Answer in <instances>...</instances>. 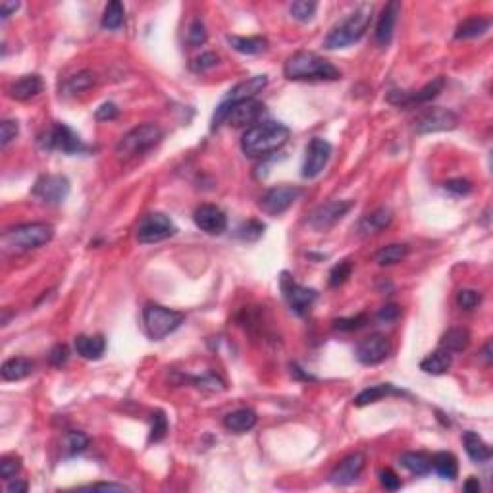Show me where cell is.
Instances as JSON below:
<instances>
[{
    "label": "cell",
    "mask_w": 493,
    "mask_h": 493,
    "mask_svg": "<svg viewBox=\"0 0 493 493\" xmlns=\"http://www.w3.org/2000/svg\"><path fill=\"white\" fill-rule=\"evenodd\" d=\"M289 141V127L280 122H262L243 133L241 149L251 158H266Z\"/></svg>",
    "instance_id": "1"
},
{
    "label": "cell",
    "mask_w": 493,
    "mask_h": 493,
    "mask_svg": "<svg viewBox=\"0 0 493 493\" xmlns=\"http://www.w3.org/2000/svg\"><path fill=\"white\" fill-rule=\"evenodd\" d=\"M285 77L291 81H337L341 72L330 60L314 52H295L283 65Z\"/></svg>",
    "instance_id": "2"
},
{
    "label": "cell",
    "mask_w": 493,
    "mask_h": 493,
    "mask_svg": "<svg viewBox=\"0 0 493 493\" xmlns=\"http://www.w3.org/2000/svg\"><path fill=\"white\" fill-rule=\"evenodd\" d=\"M54 237V227L44 222H31L10 227L2 233L0 245L6 254H22L46 245Z\"/></svg>",
    "instance_id": "3"
},
{
    "label": "cell",
    "mask_w": 493,
    "mask_h": 493,
    "mask_svg": "<svg viewBox=\"0 0 493 493\" xmlns=\"http://www.w3.org/2000/svg\"><path fill=\"white\" fill-rule=\"evenodd\" d=\"M370 22H372V6L370 4L358 6L353 14H349L343 22L337 23L334 30L330 31L324 46L330 51H335V49H345L349 44L361 41L364 33L368 31Z\"/></svg>",
    "instance_id": "4"
},
{
    "label": "cell",
    "mask_w": 493,
    "mask_h": 493,
    "mask_svg": "<svg viewBox=\"0 0 493 493\" xmlns=\"http://www.w3.org/2000/svg\"><path fill=\"white\" fill-rule=\"evenodd\" d=\"M164 137V131L156 123H143L127 131L116 145V154L123 160L137 158L156 146Z\"/></svg>",
    "instance_id": "5"
},
{
    "label": "cell",
    "mask_w": 493,
    "mask_h": 493,
    "mask_svg": "<svg viewBox=\"0 0 493 493\" xmlns=\"http://www.w3.org/2000/svg\"><path fill=\"white\" fill-rule=\"evenodd\" d=\"M143 320H145L146 334L151 335V339L158 341L164 339L166 335H170L182 326L183 314L182 312L170 311V308L162 305L149 303L145 306V311H143Z\"/></svg>",
    "instance_id": "6"
},
{
    "label": "cell",
    "mask_w": 493,
    "mask_h": 493,
    "mask_svg": "<svg viewBox=\"0 0 493 493\" xmlns=\"http://www.w3.org/2000/svg\"><path fill=\"white\" fill-rule=\"evenodd\" d=\"M175 232H177V227L170 220V216L162 214V212H151V214L141 218L135 237H137L139 243L151 245V243H158V241L172 237Z\"/></svg>",
    "instance_id": "7"
},
{
    "label": "cell",
    "mask_w": 493,
    "mask_h": 493,
    "mask_svg": "<svg viewBox=\"0 0 493 493\" xmlns=\"http://www.w3.org/2000/svg\"><path fill=\"white\" fill-rule=\"evenodd\" d=\"M39 143L43 149L60 151L65 154H77L85 151V145H83L80 135L72 127H68L65 123H54L51 130L39 139Z\"/></svg>",
    "instance_id": "8"
},
{
    "label": "cell",
    "mask_w": 493,
    "mask_h": 493,
    "mask_svg": "<svg viewBox=\"0 0 493 493\" xmlns=\"http://www.w3.org/2000/svg\"><path fill=\"white\" fill-rule=\"evenodd\" d=\"M280 285H282V293L285 301L289 303L291 311L303 316L306 312L311 311V306L314 305V301L318 297V293L311 287H305V285H299L293 277H291L289 272H283L282 280H280Z\"/></svg>",
    "instance_id": "9"
},
{
    "label": "cell",
    "mask_w": 493,
    "mask_h": 493,
    "mask_svg": "<svg viewBox=\"0 0 493 493\" xmlns=\"http://www.w3.org/2000/svg\"><path fill=\"white\" fill-rule=\"evenodd\" d=\"M443 85H445V80L443 77H435L434 81L426 83L418 91H389L387 93V102H392L395 106H401V108L422 106L426 102L434 101L435 96L443 91Z\"/></svg>",
    "instance_id": "10"
},
{
    "label": "cell",
    "mask_w": 493,
    "mask_h": 493,
    "mask_svg": "<svg viewBox=\"0 0 493 493\" xmlns=\"http://www.w3.org/2000/svg\"><path fill=\"white\" fill-rule=\"evenodd\" d=\"M351 206H353V201H327L311 212L308 225L316 232H326L351 211Z\"/></svg>",
    "instance_id": "11"
},
{
    "label": "cell",
    "mask_w": 493,
    "mask_h": 493,
    "mask_svg": "<svg viewBox=\"0 0 493 493\" xmlns=\"http://www.w3.org/2000/svg\"><path fill=\"white\" fill-rule=\"evenodd\" d=\"M458 118L455 112L447 108H428L414 120L416 133H435V131L455 130Z\"/></svg>",
    "instance_id": "12"
},
{
    "label": "cell",
    "mask_w": 493,
    "mask_h": 493,
    "mask_svg": "<svg viewBox=\"0 0 493 493\" xmlns=\"http://www.w3.org/2000/svg\"><path fill=\"white\" fill-rule=\"evenodd\" d=\"M299 196H301V189L291 187V185L268 189L261 199V208L270 216H280L285 211H289Z\"/></svg>",
    "instance_id": "13"
},
{
    "label": "cell",
    "mask_w": 493,
    "mask_h": 493,
    "mask_svg": "<svg viewBox=\"0 0 493 493\" xmlns=\"http://www.w3.org/2000/svg\"><path fill=\"white\" fill-rule=\"evenodd\" d=\"M33 195L46 204L64 203L70 195V182L64 175H41L35 182Z\"/></svg>",
    "instance_id": "14"
},
{
    "label": "cell",
    "mask_w": 493,
    "mask_h": 493,
    "mask_svg": "<svg viewBox=\"0 0 493 493\" xmlns=\"http://www.w3.org/2000/svg\"><path fill=\"white\" fill-rule=\"evenodd\" d=\"M332 156V145L327 143L326 139L314 137L306 145L305 162H303V177L305 180H314L322 174V170L326 168L327 160Z\"/></svg>",
    "instance_id": "15"
},
{
    "label": "cell",
    "mask_w": 493,
    "mask_h": 493,
    "mask_svg": "<svg viewBox=\"0 0 493 493\" xmlns=\"http://www.w3.org/2000/svg\"><path fill=\"white\" fill-rule=\"evenodd\" d=\"M389 355H392V343L382 334L370 335V337L361 341L358 347H356V358H358V363L366 364V366H374V364L384 363Z\"/></svg>",
    "instance_id": "16"
},
{
    "label": "cell",
    "mask_w": 493,
    "mask_h": 493,
    "mask_svg": "<svg viewBox=\"0 0 493 493\" xmlns=\"http://www.w3.org/2000/svg\"><path fill=\"white\" fill-rule=\"evenodd\" d=\"M193 222L199 230H203L208 235H222L227 227V216L214 204H201L193 212Z\"/></svg>",
    "instance_id": "17"
},
{
    "label": "cell",
    "mask_w": 493,
    "mask_h": 493,
    "mask_svg": "<svg viewBox=\"0 0 493 493\" xmlns=\"http://www.w3.org/2000/svg\"><path fill=\"white\" fill-rule=\"evenodd\" d=\"M364 464H366V457L363 453H353L341 461L337 466H335L332 474H330V482L334 486H351L355 484L358 476L363 474Z\"/></svg>",
    "instance_id": "18"
},
{
    "label": "cell",
    "mask_w": 493,
    "mask_h": 493,
    "mask_svg": "<svg viewBox=\"0 0 493 493\" xmlns=\"http://www.w3.org/2000/svg\"><path fill=\"white\" fill-rule=\"evenodd\" d=\"M268 85V77L266 75H254V77H249L246 81H241L239 85H235V87L227 93V96H225L224 101L220 102V104H224V106H232V104H237V102H243V101H253L256 94L261 93L262 89Z\"/></svg>",
    "instance_id": "19"
},
{
    "label": "cell",
    "mask_w": 493,
    "mask_h": 493,
    "mask_svg": "<svg viewBox=\"0 0 493 493\" xmlns=\"http://www.w3.org/2000/svg\"><path fill=\"white\" fill-rule=\"evenodd\" d=\"M401 4L397 0L387 2L382 10V14L377 18L376 23V43L380 46H387L392 43L393 31H395V23H397V15H399Z\"/></svg>",
    "instance_id": "20"
},
{
    "label": "cell",
    "mask_w": 493,
    "mask_h": 493,
    "mask_svg": "<svg viewBox=\"0 0 493 493\" xmlns=\"http://www.w3.org/2000/svg\"><path fill=\"white\" fill-rule=\"evenodd\" d=\"M393 222V212L387 208V206H380L374 212H370L366 216H363V220L356 225V232L363 237H370V235H376V233H382L385 227H389Z\"/></svg>",
    "instance_id": "21"
},
{
    "label": "cell",
    "mask_w": 493,
    "mask_h": 493,
    "mask_svg": "<svg viewBox=\"0 0 493 493\" xmlns=\"http://www.w3.org/2000/svg\"><path fill=\"white\" fill-rule=\"evenodd\" d=\"M41 91H43V80H41L37 73L23 75V77H20V80L12 81V83H10V87H8L10 99H14V101H20V102L30 101V99L37 96Z\"/></svg>",
    "instance_id": "22"
},
{
    "label": "cell",
    "mask_w": 493,
    "mask_h": 493,
    "mask_svg": "<svg viewBox=\"0 0 493 493\" xmlns=\"http://www.w3.org/2000/svg\"><path fill=\"white\" fill-rule=\"evenodd\" d=\"M73 345H75L77 355L87 358V361H99L106 351L104 335H77Z\"/></svg>",
    "instance_id": "23"
},
{
    "label": "cell",
    "mask_w": 493,
    "mask_h": 493,
    "mask_svg": "<svg viewBox=\"0 0 493 493\" xmlns=\"http://www.w3.org/2000/svg\"><path fill=\"white\" fill-rule=\"evenodd\" d=\"M463 443L464 449L468 453V457H470L474 463H487V461L493 457L492 447H489L476 432H464Z\"/></svg>",
    "instance_id": "24"
},
{
    "label": "cell",
    "mask_w": 493,
    "mask_h": 493,
    "mask_svg": "<svg viewBox=\"0 0 493 493\" xmlns=\"http://www.w3.org/2000/svg\"><path fill=\"white\" fill-rule=\"evenodd\" d=\"M256 413L251 408H239L233 411L224 418V426L233 434H245L249 430H253L256 426Z\"/></svg>",
    "instance_id": "25"
},
{
    "label": "cell",
    "mask_w": 493,
    "mask_h": 493,
    "mask_svg": "<svg viewBox=\"0 0 493 493\" xmlns=\"http://www.w3.org/2000/svg\"><path fill=\"white\" fill-rule=\"evenodd\" d=\"M33 368H35V364L31 363L30 358L14 356V358H8L6 363L2 364L0 374H2V380H6V382H20L23 377L30 376Z\"/></svg>",
    "instance_id": "26"
},
{
    "label": "cell",
    "mask_w": 493,
    "mask_h": 493,
    "mask_svg": "<svg viewBox=\"0 0 493 493\" xmlns=\"http://www.w3.org/2000/svg\"><path fill=\"white\" fill-rule=\"evenodd\" d=\"M389 395H406V392L403 389H397L393 384H377L370 385L364 392H361L355 397L356 406H366L370 403H376V401L384 399V397H389Z\"/></svg>",
    "instance_id": "27"
},
{
    "label": "cell",
    "mask_w": 493,
    "mask_h": 493,
    "mask_svg": "<svg viewBox=\"0 0 493 493\" xmlns=\"http://www.w3.org/2000/svg\"><path fill=\"white\" fill-rule=\"evenodd\" d=\"M470 345V332L464 327H451L439 339V349L447 353H463Z\"/></svg>",
    "instance_id": "28"
},
{
    "label": "cell",
    "mask_w": 493,
    "mask_h": 493,
    "mask_svg": "<svg viewBox=\"0 0 493 493\" xmlns=\"http://www.w3.org/2000/svg\"><path fill=\"white\" fill-rule=\"evenodd\" d=\"M399 463L403 468L414 474V476H426L432 470V458L426 455V453H420V451H408V453H403L399 458Z\"/></svg>",
    "instance_id": "29"
},
{
    "label": "cell",
    "mask_w": 493,
    "mask_h": 493,
    "mask_svg": "<svg viewBox=\"0 0 493 493\" xmlns=\"http://www.w3.org/2000/svg\"><path fill=\"white\" fill-rule=\"evenodd\" d=\"M227 43L232 44L233 51L241 52V54H261L268 49V41L264 37H237L227 35Z\"/></svg>",
    "instance_id": "30"
},
{
    "label": "cell",
    "mask_w": 493,
    "mask_h": 493,
    "mask_svg": "<svg viewBox=\"0 0 493 493\" xmlns=\"http://www.w3.org/2000/svg\"><path fill=\"white\" fill-rule=\"evenodd\" d=\"M451 363H453L451 353L443 351V349H437V351L430 353V355L422 361L420 370L422 372H426V374H432V376H442V374H445V372L451 368Z\"/></svg>",
    "instance_id": "31"
},
{
    "label": "cell",
    "mask_w": 493,
    "mask_h": 493,
    "mask_svg": "<svg viewBox=\"0 0 493 493\" xmlns=\"http://www.w3.org/2000/svg\"><path fill=\"white\" fill-rule=\"evenodd\" d=\"M489 27H492V22L487 18H468V20L458 23L455 37L457 39H476V37L487 33Z\"/></svg>",
    "instance_id": "32"
},
{
    "label": "cell",
    "mask_w": 493,
    "mask_h": 493,
    "mask_svg": "<svg viewBox=\"0 0 493 493\" xmlns=\"http://www.w3.org/2000/svg\"><path fill=\"white\" fill-rule=\"evenodd\" d=\"M432 468H434L442 478L455 480L458 474L457 457H455L453 453H447V451L435 453L434 458H432Z\"/></svg>",
    "instance_id": "33"
},
{
    "label": "cell",
    "mask_w": 493,
    "mask_h": 493,
    "mask_svg": "<svg viewBox=\"0 0 493 493\" xmlns=\"http://www.w3.org/2000/svg\"><path fill=\"white\" fill-rule=\"evenodd\" d=\"M408 256V245H403V243H393V245L382 246L376 254H374V261L380 264V266H393L397 262L405 261Z\"/></svg>",
    "instance_id": "34"
},
{
    "label": "cell",
    "mask_w": 493,
    "mask_h": 493,
    "mask_svg": "<svg viewBox=\"0 0 493 493\" xmlns=\"http://www.w3.org/2000/svg\"><path fill=\"white\" fill-rule=\"evenodd\" d=\"M123 20H125V8L120 0H112L104 8V14H102L101 25L104 30H120L123 25Z\"/></svg>",
    "instance_id": "35"
},
{
    "label": "cell",
    "mask_w": 493,
    "mask_h": 493,
    "mask_svg": "<svg viewBox=\"0 0 493 493\" xmlns=\"http://www.w3.org/2000/svg\"><path fill=\"white\" fill-rule=\"evenodd\" d=\"M94 81H96V75L93 72H89V70H83V72L75 73V75H72L70 80L65 81L64 89L68 94H80L93 87Z\"/></svg>",
    "instance_id": "36"
},
{
    "label": "cell",
    "mask_w": 493,
    "mask_h": 493,
    "mask_svg": "<svg viewBox=\"0 0 493 493\" xmlns=\"http://www.w3.org/2000/svg\"><path fill=\"white\" fill-rule=\"evenodd\" d=\"M316 8H318V4L312 2V0H297L289 6V14L297 22H311Z\"/></svg>",
    "instance_id": "37"
},
{
    "label": "cell",
    "mask_w": 493,
    "mask_h": 493,
    "mask_svg": "<svg viewBox=\"0 0 493 493\" xmlns=\"http://www.w3.org/2000/svg\"><path fill=\"white\" fill-rule=\"evenodd\" d=\"M64 447L68 451V455H80L89 447V437L81 432H70L65 435Z\"/></svg>",
    "instance_id": "38"
},
{
    "label": "cell",
    "mask_w": 493,
    "mask_h": 493,
    "mask_svg": "<svg viewBox=\"0 0 493 493\" xmlns=\"http://www.w3.org/2000/svg\"><path fill=\"white\" fill-rule=\"evenodd\" d=\"M351 272H353L351 261H341L339 264H335L334 268H332V272H330V285H332V287L343 285V283L351 277Z\"/></svg>",
    "instance_id": "39"
},
{
    "label": "cell",
    "mask_w": 493,
    "mask_h": 493,
    "mask_svg": "<svg viewBox=\"0 0 493 493\" xmlns=\"http://www.w3.org/2000/svg\"><path fill=\"white\" fill-rule=\"evenodd\" d=\"M262 233H264V224L256 222V220H249L237 230V237L243 241H256L261 239Z\"/></svg>",
    "instance_id": "40"
},
{
    "label": "cell",
    "mask_w": 493,
    "mask_h": 493,
    "mask_svg": "<svg viewBox=\"0 0 493 493\" xmlns=\"http://www.w3.org/2000/svg\"><path fill=\"white\" fill-rule=\"evenodd\" d=\"M166 432H168L166 414L162 413V411H156V413L153 414V428H151V437H149V442L156 443L160 442V439H164Z\"/></svg>",
    "instance_id": "41"
},
{
    "label": "cell",
    "mask_w": 493,
    "mask_h": 493,
    "mask_svg": "<svg viewBox=\"0 0 493 493\" xmlns=\"http://www.w3.org/2000/svg\"><path fill=\"white\" fill-rule=\"evenodd\" d=\"M218 62H220L218 54H214V52H203L201 56H196V58L191 60L189 68H191L195 73H201V72H206V70H212Z\"/></svg>",
    "instance_id": "42"
},
{
    "label": "cell",
    "mask_w": 493,
    "mask_h": 493,
    "mask_svg": "<svg viewBox=\"0 0 493 493\" xmlns=\"http://www.w3.org/2000/svg\"><path fill=\"white\" fill-rule=\"evenodd\" d=\"M482 303V295L474 289H461L457 293V305L463 311H474Z\"/></svg>",
    "instance_id": "43"
},
{
    "label": "cell",
    "mask_w": 493,
    "mask_h": 493,
    "mask_svg": "<svg viewBox=\"0 0 493 493\" xmlns=\"http://www.w3.org/2000/svg\"><path fill=\"white\" fill-rule=\"evenodd\" d=\"M187 43L191 46H201V44L206 43V27L201 20H195L191 23V27L187 31Z\"/></svg>",
    "instance_id": "44"
},
{
    "label": "cell",
    "mask_w": 493,
    "mask_h": 493,
    "mask_svg": "<svg viewBox=\"0 0 493 493\" xmlns=\"http://www.w3.org/2000/svg\"><path fill=\"white\" fill-rule=\"evenodd\" d=\"M20 468H22V458L20 457H4L0 461V474H2V478L6 480V482L15 478V474L20 472Z\"/></svg>",
    "instance_id": "45"
},
{
    "label": "cell",
    "mask_w": 493,
    "mask_h": 493,
    "mask_svg": "<svg viewBox=\"0 0 493 493\" xmlns=\"http://www.w3.org/2000/svg\"><path fill=\"white\" fill-rule=\"evenodd\" d=\"M366 324V316L358 314V316H351V318H337L334 320V327L339 332H353V330H361Z\"/></svg>",
    "instance_id": "46"
},
{
    "label": "cell",
    "mask_w": 493,
    "mask_h": 493,
    "mask_svg": "<svg viewBox=\"0 0 493 493\" xmlns=\"http://www.w3.org/2000/svg\"><path fill=\"white\" fill-rule=\"evenodd\" d=\"M20 133V125L14 120H4L0 125V145L8 146Z\"/></svg>",
    "instance_id": "47"
},
{
    "label": "cell",
    "mask_w": 493,
    "mask_h": 493,
    "mask_svg": "<svg viewBox=\"0 0 493 493\" xmlns=\"http://www.w3.org/2000/svg\"><path fill=\"white\" fill-rule=\"evenodd\" d=\"M193 382H195L199 389H206V392H224L225 389L224 382L220 377L214 376V374H206L203 377H193Z\"/></svg>",
    "instance_id": "48"
},
{
    "label": "cell",
    "mask_w": 493,
    "mask_h": 493,
    "mask_svg": "<svg viewBox=\"0 0 493 493\" xmlns=\"http://www.w3.org/2000/svg\"><path fill=\"white\" fill-rule=\"evenodd\" d=\"M443 187H445V191L453 193V195L463 196L470 193L472 183L468 180H463V177H455V180H447V182L443 183Z\"/></svg>",
    "instance_id": "49"
},
{
    "label": "cell",
    "mask_w": 493,
    "mask_h": 493,
    "mask_svg": "<svg viewBox=\"0 0 493 493\" xmlns=\"http://www.w3.org/2000/svg\"><path fill=\"white\" fill-rule=\"evenodd\" d=\"M380 476V484L387 489V492H397L401 489V478L392 470V468H382L377 472Z\"/></svg>",
    "instance_id": "50"
},
{
    "label": "cell",
    "mask_w": 493,
    "mask_h": 493,
    "mask_svg": "<svg viewBox=\"0 0 493 493\" xmlns=\"http://www.w3.org/2000/svg\"><path fill=\"white\" fill-rule=\"evenodd\" d=\"M118 114H120V110H118V106L114 102H104L101 108H96L94 118H96L99 122H110V120H116Z\"/></svg>",
    "instance_id": "51"
},
{
    "label": "cell",
    "mask_w": 493,
    "mask_h": 493,
    "mask_svg": "<svg viewBox=\"0 0 493 493\" xmlns=\"http://www.w3.org/2000/svg\"><path fill=\"white\" fill-rule=\"evenodd\" d=\"M68 358H70V351H68V347L65 345H54V347L51 349V353H49V361H51L52 366H62V364L68 363Z\"/></svg>",
    "instance_id": "52"
},
{
    "label": "cell",
    "mask_w": 493,
    "mask_h": 493,
    "mask_svg": "<svg viewBox=\"0 0 493 493\" xmlns=\"http://www.w3.org/2000/svg\"><path fill=\"white\" fill-rule=\"evenodd\" d=\"M401 316V308L397 305H385L384 308H380L377 312V320L382 322H393Z\"/></svg>",
    "instance_id": "53"
},
{
    "label": "cell",
    "mask_w": 493,
    "mask_h": 493,
    "mask_svg": "<svg viewBox=\"0 0 493 493\" xmlns=\"http://www.w3.org/2000/svg\"><path fill=\"white\" fill-rule=\"evenodd\" d=\"M8 493H25L27 489H30V486H27V482H22V480L18 478H12L8 480Z\"/></svg>",
    "instance_id": "54"
},
{
    "label": "cell",
    "mask_w": 493,
    "mask_h": 493,
    "mask_svg": "<svg viewBox=\"0 0 493 493\" xmlns=\"http://www.w3.org/2000/svg\"><path fill=\"white\" fill-rule=\"evenodd\" d=\"M83 489H102V492H125L127 487L120 486V484H104V482H101V484H93V486L83 487Z\"/></svg>",
    "instance_id": "55"
},
{
    "label": "cell",
    "mask_w": 493,
    "mask_h": 493,
    "mask_svg": "<svg viewBox=\"0 0 493 493\" xmlns=\"http://www.w3.org/2000/svg\"><path fill=\"white\" fill-rule=\"evenodd\" d=\"M18 8H20V2H2V4H0V15H2V20H8Z\"/></svg>",
    "instance_id": "56"
},
{
    "label": "cell",
    "mask_w": 493,
    "mask_h": 493,
    "mask_svg": "<svg viewBox=\"0 0 493 493\" xmlns=\"http://www.w3.org/2000/svg\"><path fill=\"white\" fill-rule=\"evenodd\" d=\"M463 489L466 493H480L482 492V486H480L478 478H468L466 482H464Z\"/></svg>",
    "instance_id": "57"
},
{
    "label": "cell",
    "mask_w": 493,
    "mask_h": 493,
    "mask_svg": "<svg viewBox=\"0 0 493 493\" xmlns=\"http://www.w3.org/2000/svg\"><path fill=\"white\" fill-rule=\"evenodd\" d=\"M291 374H293L295 377H303V380H314L311 374H305V372H303V368H299L297 364H291Z\"/></svg>",
    "instance_id": "58"
},
{
    "label": "cell",
    "mask_w": 493,
    "mask_h": 493,
    "mask_svg": "<svg viewBox=\"0 0 493 493\" xmlns=\"http://www.w3.org/2000/svg\"><path fill=\"white\" fill-rule=\"evenodd\" d=\"M489 351H492V343L487 341V345H486V349H484V358H486L487 363L492 361V355H489Z\"/></svg>",
    "instance_id": "59"
}]
</instances>
